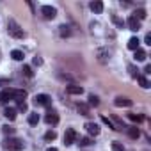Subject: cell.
Segmentation results:
<instances>
[{"label":"cell","instance_id":"cell-1","mask_svg":"<svg viewBox=\"0 0 151 151\" xmlns=\"http://www.w3.org/2000/svg\"><path fill=\"white\" fill-rule=\"evenodd\" d=\"M7 32H9V36L11 37H14V39H22V37H25V32H23V29L11 18V20H7Z\"/></svg>","mask_w":151,"mask_h":151},{"label":"cell","instance_id":"cell-2","mask_svg":"<svg viewBox=\"0 0 151 151\" xmlns=\"http://www.w3.org/2000/svg\"><path fill=\"white\" fill-rule=\"evenodd\" d=\"M4 147L11 149V151H22L23 149V142L20 139H6L4 140Z\"/></svg>","mask_w":151,"mask_h":151},{"label":"cell","instance_id":"cell-3","mask_svg":"<svg viewBox=\"0 0 151 151\" xmlns=\"http://www.w3.org/2000/svg\"><path fill=\"white\" fill-rule=\"evenodd\" d=\"M41 14H43L45 20H53L57 16V9L52 7V6H43L41 7Z\"/></svg>","mask_w":151,"mask_h":151},{"label":"cell","instance_id":"cell-4","mask_svg":"<svg viewBox=\"0 0 151 151\" xmlns=\"http://www.w3.org/2000/svg\"><path fill=\"white\" fill-rule=\"evenodd\" d=\"M34 103H36L37 107H50V105H52V98H50L48 94H37V96L34 98Z\"/></svg>","mask_w":151,"mask_h":151},{"label":"cell","instance_id":"cell-5","mask_svg":"<svg viewBox=\"0 0 151 151\" xmlns=\"http://www.w3.org/2000/svg\"><path fill=\"white\" fill-rule=\"evenodd\" d=\"M75 140H77V132H75L73 128H68V130L64 132V144H66V146H71Z\"/></svg>","mask_w":151,"mask_h":151},{"label":"cell","instance_id":"cell-6","mask_svg":"<svg viewBox=\"0 0 151 151\" xmlns=\"http://www.w3.org/2000/svg\"><path fill=\"white\" fill-rule=\"evenodd\" d=\"M45 121L48 123V124H57L59 123V114H57V110H48L46 112V116H45Z\"/></svg>","mask_w":151,"mask_h":151},{"label":"cell","instance_id":"cell-7","mask_svg":"<svg viewBox=\"0 0 151 151\" xmlns=\"http://www.w3.org/2000/svg\"><path fill=\"white\" fill-rule=\"evenodd\" d=\"M132 100L130 98H126V96H117L116 100H114V105L116 107H132Z\"/></svg>","mask_w":151,"mask_h":151},{"label":"cell","instance_id":"cell-8","mask_svg":"<svg viewBox=\"0 0 151 151\" xmlns=\"http://www.w3.org/2000/svg\"><path fill=\"white\" fill-rule=\"evenodd\" d=\"M66 93L68 94H82L84 93V87L82 86H77V84H69L66 87Z\"/></svg>","mask_w":151,"mask_h":151},{"label":"cell","instance_id":"cell-9","mask_svg":"<svg viewBox=\"0 0 151 151\" xmlns=\"http://www.w3.org/2000/svg\"><path fill=\"white\" fill-rule=\"evenodd\" d=\"M128 27H130V30L139 32V30H140V22H139L135 16H130V18H128Z\"/></svg>","mask_w":151,"mask_h":151},{"label":"cell","instance_id":"cell-10","mask_svg":"<svg viewBox=\"0 0 151 151\" xmlns=\"http://www.w3.org/2000/svg\"><path fill=\"white\" fill-rule=\"evenodd\" d=\"M25 98H27V91L25 89H14V96H13V100L14 101H25Z\"/></svg>","mask_w":151,"mask_h":151},{"label":"cell","instance_id":"cell-11","mask_svg":"<svg viewBox=\"0 0 151 151\" xmlns=\"http://www.w3.org/2000/svg\"><path fill=\"white\" fill-rule=\"evenodd\" d=\"M13 96H14V89H4L0 93V101H9L13 100Z\"/></svg>","mask_w":151,"mask_h":151},{"label":"cell","instance_id":"cell-12","mask_svg":"<svg viewBox=\"0 0 151 151\" xmlns=\"http://www.w3.org/2000/svg\"><path fill=\"white\" fill-rule=\"evenodd\" d=\"M86 128H87V132L91 133V135H100V126L96 124V123H86Z\"/></svg>","mask_w":151,"mask_h":151},{"label":"cell","instance_id":"cell-13","mask_svg":"<svg viewBox=\"0 0 151 151\" xmlns=\"http://www.w3.org/2000/svg\"><path fill=\"white\" fill-rule=\"evenodd\" d=\"M91 11L93 13H96V14H100L101 11H103V2H100V0H94V2H91Z\"/></svg>","mask_w":151,"mask_h":151},{"label":"cell","instance_id":"cell-14","mask_svg":"<svg viewBox=\"0 0 151 151\" xmlns=\"http://www.w3.org/2000/svg\"><path fill=\"white\" fill-rule=\"evenodd\" d=\"M96 57H98V60H100V62H107V60L110 59L107 50H98V52H96Z\"/></svg>","mask_w":151,"mask_h":151},{"label":"cell","instance_id":"cell-15","mask_svg":"<svg viewBox=\"0 0 151 151\" xmlns=\"http://www.w3.org/2000/svg\"><path fill=\"white\" fill-rule=\"evenodd\" d=\"M126 130H128V135H130L132 139H139V137H140V130H139L137 126H128Z\"/></svg>","mask_w":151,"mask_h":151},{"label":"cell","instance_id":"cell-16","mask_svg":"<svg viewBox=\"0 0 151 151\" xmlns=\"http://www.w3.org/2000/svg\"><path fill=\"white\" fill-rule=\"evenodd\" d=\"M139 45H140L139 37H130V39H128V48H130V50H133V52H135V50L139 48Z\"/></svg>","mask_w":151,"mask_h":151},{"label":"cell","instance_id":"cell-17","mask_svg":"<svg viewBox=\"0 0 151 151\" xmlns=\"http://www.w3.org/2000/svg\"><path fill=\"white\" fill-rule=\"evenodd\" d=\"M4 116H6L9 121H14V119H16V109H9V107H7V109L4 110Z\"/></svg>","mask_w":151,"mask_h":151},{"label":"cell","instance_id":"cell-18","mask_svg":"<svg viewBox=\"0 0 151 151\" xmlns=\"http://www.w3.org/2000/svg\"><path fill=\"white\" fill-rule=\"evenodd\" d=\"M146 57H147V55H146V52H144L142 48H137V50H135V59H137L139 62L146 60Z\"/></svg>","mask_w":151,"mask_h":151},{"label":"cell","instance_id":"cell-19","mask_svg":"<svg viewBox=\"0 0 151 151\" xmlns=\"http://www.w3.org/2000/svg\"><path fill=\"white\" fill-rule=\"evenodd\" d=\"M137 80H139L140 87H144V89H147V87H149V80L144 77V75H139V77H137Z\"/></svg>","mask_w":151,"mask_h":151},{"label":"cell","instance_id":"cell-20","mask_svg":"<svg viewBox=\"0 0 151 151\" xmlns=\"http://www.w3.org/2000/svg\"><path fill=\"white\" fill-rule=\"evenodd\" d=\"M59 29H60L59 32H60V36H62V37H69V36H71V30H69V27H68V25H60Z\"/></svg>","mask_w":151,"mask_h":151},{"label":"cell","instance_id":"cell-21","mask_svg":"<svg viewBox=\"0 0 151 151\" xmlns=\"http://www.w3.org/2000/svg\"><path fill=\"white\" fill-rule=\"evenodd\" d=\"M11 57H13L14 60H23V57H25V55H23V52H22V50H13V52H11Z\"/></svg>","mask_w":151,"mask_h":151},{"label":"cell","instance_id":"cell-22","mask_svg":"<svg viewBox=\"0 0 151 151\" xmlns=\"http://www.w3.org/2000/svg\"><path fill=\"white\" fill-rule=\"evenodd\" d=\"M128 119L133 121V123H142L144 121V116H140V114H128Z\"/></svg>","mask_w":151,"mask_h":151},{"label":"cell","instance_id":"cell-23","mask_svg":"<svg viewBox=\"0 0 151 151\" xmlns=\"http://www.w3.org/2000/svg\"><path fill=\"white\" fill-rule=\"evenodd\" d=\"M133 16H135V18H137L139 22H140V20H144V18H146L147 14H146V11H144V9H137V11L133 13Z\"/></svg>","mask_w":151,"mask_h":151},{"label":"cell","instance_id":"cell-24","mask_svg":"<svg viewBox=\"0 0 151 151\" xmlns=\"http://www.w3.org/2000/svg\"><path fill=\"white\" fill-rule=\"evenodd\" d=\"M78 112H80L82 116H91V114H89V105H84V103L78 105Z\"/></svg>","mask_w":151,"mask_h":151},{"label":"cell","instance_id":"cell-25","mask_svg":"<svg viewBox=\"0 0 151 151\" xmlns=\"http://www.w3.org/2000/svg\"><path fill=\"white\" fill-rule=\"evenodd\" d=\"M110 20H112V22H114V23H116V25H117L119 29H123V27H124V22H123L121 18H117L116 14H112V16H110Z\"/></svg>","mask_w":151,"mask_h":151},{"label":"cell","instance_id":"cell-26","mask_svg":"<svg viewBox=\"0 0 151 151\" xmlns=\"http://www.w3.org/2000/svg\"><path fill=\"white\" fill-rule=\"evenodd\" d=\"M29 123H30V124H37V123H39V114H37V112L30 114V116H29Z\"/></svg>","mask_w":151,"mask_h":151},{"label":"cell","instance_id":"cell-27","mask_svg":"<svg viewBox=\"0 0 151 151\" xmlns=\"http://www.w3.org/2000/svg\"><path fill=\"white\" fill-rule=\"evenodd\" d=\"M22 71H23L25 77H29V78H32V77H34V71H32V68H30V66H23V69H22Z\"/></svg>","mask_w":151,"mask_h":151},{"label":"cell","instance_id":"cell-28","mask_svg":"<svg viewBox=\"0 0 151 151\" xmlns=\"http://www.w3.org/2000/svg\"><path fill=\"white\" fill-rule=\"evenodd\" d=\"M89 105H91V107H98V105H100V100H98V96L91 94V96H89Z\"/></svg>","mask_w":151,"mask_h":151},{"label":"cell","instance_id":"cell-29","mask_svg":"<svg viewBox=\"0 0 151 151\" xmlns=\"http://www.w3.org/2000/svg\"><path fill=\"white\" fill-rule=\"evenodd\" d=\"M55 137H57V133L53 130H50V132L45 133V140H55Z\"/></svg>","mask_w":151,"mask_h":151},{"label":"cell","instance_id":"cell-30","mask_svg":"<svg viewBox=\"0 0 151 151\" xmlns=\"http://www.w3.org/2000/svg\"><path fill=\"white\" fill-rule=\"evenodd\" d=\"M78 144H80V146H91V144H93V140H91L89 137H80Z\"/></svg>","mask_w":151,"mask_h":151},{"label":"cell","instance_id":"cell-31","mask_svg":"<svg viewBox=\"0 0 151 151\" xmlns=\"http://www.w3.org/2000/svg\"><path fill=\"white\" fill-rule=\"evenodd\" d=\"M2 132H4L6 135H11V133H14V128L9 126V124H6V126H2Z\"/></svg>","mask_w":151,"mask_h":151},{"label":"cell","instance_id":"cell-32","mask_svg":"<svg viewBox=\"0 0 151 151\" xmlns=\"http://www.w3.org/2000/svg\"><path fill=\"white\" fill-rule=\"evenodd\" d=\"M112 151H124V147L119 142H112Z\"/></svg>","mask_w":151,"mask_h":151},{"label":"cell","instance_id":"cell-33","mask_svg":"<svg viewBox=\"0 0 151 151\" xmlns=\"http://www.w3.org/2000/svg\"><path fill=\"white\" fill-rule=\"evenodd\" d=\"M128 69H130V75H132L133 78H137V77H139V73H137L139 69H135V66H132V64H130V66H128Z\"/></svg>","mask_w":151,"mask_h":151},{"label":"cell","instance_id":"cell-34","mask_svg":"<svg viewBox=\"0 0 151 151\" xmlns=\"http://www.w3.org/2000/svg\"><path fill=\"white\" fill-rule=\"evenodd\" d=\"M18 110H20V112H27V110H29L27 103H25V101H20V103H18Z\"/></svg>","mask_w":151,"mask_h":151},{"label":"cell","instance_id":"cell-35","mask_svg":"<svg viewBox=\"0 0 151 151\" xmlns=\"http://www.w3.org/2000/svg\"><path fill=\"white\" fill-rule=\"evenodd\" d=\"M43 64V59L41 57H34V66H41Z\"/></svg>","mask_w":151,"mask_h":151},{"label":"cell","instance_id":"cell-36","mask_svg":"<svg viewBox=\"0 0 151 151\" xmlns=\"http://www.w3.org/2000/svg\"><path fill=\"white\" fill-rule=\"evenodd\" d=\"M144 43H146V45H151V36H149V34L144 37Z\"/></svg>","mask_w":151,"mask_h":151},{"label":"cell","instance_id":"cell-37","mask_svg":"<svg viewBox=\"0 0 151 151\" xmlns=\"http://www.w3.org/2000/svg\"><path fill=\"white\" fill-rule=\"evenodd\" d=\"M144 73H146V75H149V73H151V66H149V64L144 68Z\"/></svg>","mask_w":151,"mask_h":151},{"label":"cell","instance_id":"cell-38","mask_svg":"<svg viewBox=\"0 0 151 151\" xmlns=\"http://www.w3.org/2000/svg\"><path fill=\"white\" fill-rule=\"evenodd\" d=\"M46 151H59V149H57V147H48Z\"/></svg>","mask_w":151,"mask_h":151},{"label":"cell","instance_id":"cell-39","mask_svg":"<svg viewBox=\"0 0 151 151\" xmlns=\"http://www.w3.org/2000/svg\"><path fill=\"white\" fill-rule=\"evenodd\" d=\"M0 57H2V53H0Z\"/></svg>","mask_w":151,"mask_h":151}]
</instances>
